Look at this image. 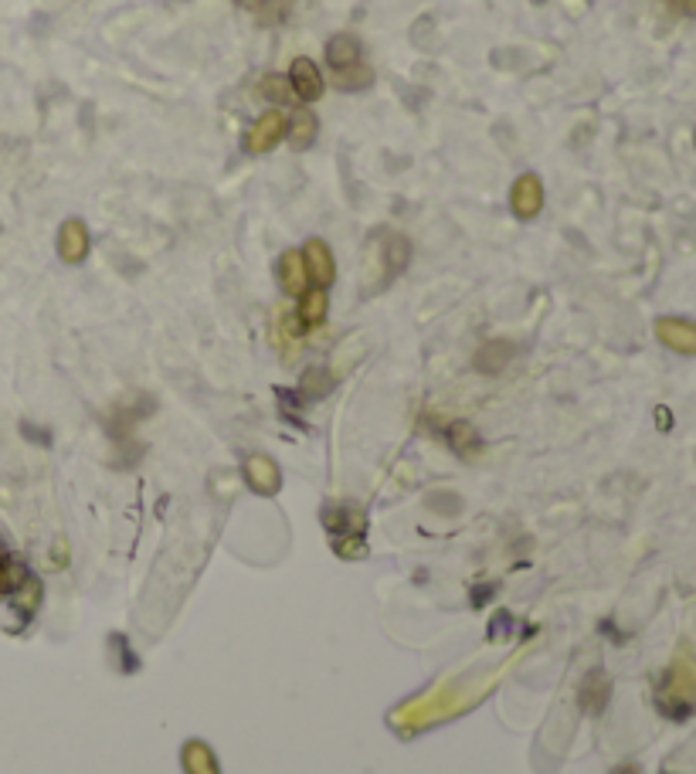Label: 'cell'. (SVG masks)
<instances>
[{"label":"cell","instance_id":"cell-1","mask_svg":"<svg viewBox=\"0 0 696 774\" xmlns=\"http://www.w3.org/2000/svg\"><path fill=\"white\" fill-rule=\"evenodd\" d=\"M282 140H286V116H282L279 109H269V113H262L252 123V129L245 133V150L255 153V157H262V153L276 150Z\"/></svg>","mask_w":696,"mask_h":774},{"label":"cell","instance_id":"cell-2","mask_svg":"<svg viewBox=\"0 0 696 774\" xmlns=\"http://www.w3.org/2000/svg\"><path fill=\"white\" fill-rule=\"evenodd\" d=\"M510 211L520 221H534L544 211V180L537 174H520L510 187Z\"/></svg>","mask_w":696,"mask_h":774},{"label":"cell","instance_id":"cell-3","mask_svg":"<svg viewBox=\"0 0 696 774\" xmlns=\"http://www.w3.org/2000/svg\"><path fill=\"white\" fill-rule=\"evenodd\" d=\"M58 258L65 265H82L89 258V248H92V235L85 228L82 218H65L62 228H58Z\"/></svg>","mask_w":696,"mask_h":774},{"label":"cell","instance_id":"cell-4","mask_svg":"<svg viewBox=\"0 0 696 774\" xmlns=\"http://www.w3.org/2000/svg\"><path fill=\"white\" fill-rule=\"evenodd\" d=\"M289 85H292V96H299L303 102H316L326 89V75L320 72V65L313 58L299 55L289 65Z\"/></svg>","mask_w":696,"mask_h":774},{"label":"cell","instance_id":"cell-5","mask_svg":"<svg viewBox=\"0 0 696 774\" xmlns=\"http://www.w3.org/2000/svg\"><path fill=\"white\" fill-rule=\"evenodd\" d=\"M245 483L252 486V493H259V496H276L282 489V469L276 466L272 455L252 452L245 459Z\"/></svg>","mask_w":696,"mask_h":774},{"label":"cell","instance_id":"cell-6","mask_svg":"<svg viewBox=\"0 0 696 774\" xmlns=\"http://www.w3.org/2000/svg\"><path fill=\"white\" fill-rule=\"evenodd\" d=\"M656 337L663 347L676 350V354L696 357V323L683 320V316H663V320H656Z\"/></svg>","mask_w":696,"mask_h":774},{"label":"cell","instance_id":"cell-7","mask_svg":"<svg viewBox=\"0 0 696 774\" xmlns=\"http://www.w3.org/2000/svg\"><path fill=\"white\" fill-rule=\"evenodd\" d=\"M306 269H309V282H316V289H330L337 282V258H333L330 245L323 238H309L303 248Z\"/></svg>","mask_w":696,"mask_h":774},{"label":"cell","instance_id":"cell-8","mask_svg":"<svg viewBox=\"0 0 696 774\" xmlns=\"http://www.w3.org/2000/svg\"><path fill=\"white\" fill-rule=\"evenodd\" d=\"M276 275H279V286H282L286 296H303V292L309 289L306 258H303V252H296V248H286V252L279 255Z\"/></svg>","mask_w":696,"mask_h":774},{"label":"cell","instance_id":"cell-9","mask_svg":"<svg viewBox=\"0 0 696 774\" xmlns=\"http://www.w3.org/2000/svg\"><path fill=\"white\" fill-rule=\"evenodd\" d=\"M316 136H320V119H316V113L309 106H299L296 113H292V119H286V140L296 153L309 150V146L316 143Z\"/></svg>","mask_w":696,"mask_h":774},{"label":"cell","instance_id":"cell-10","mask_svg":"<svg viewBox=\"0 0 696 774\" xmlns=\"http://www.w3.org/2000/svg\"><path fill=\"white\" fill-rule=\"evenodd\" d=\"M360 58H364V48H360V41L354 38V34L337 31L330 41H326V65H330L333 72H343V68L360 65Z\"/></svg>","mask_w":696,"mask_h":774},{"label":"cell","instance_id":"cell-11","mask_svg":"<svg viewBox=\"0 0 696 774\" xmlns=\"http://www.w3.org/2000/svg\"><path fill=\"white\" fill-rule=\"evenodd\" d=\"M510 360H513V343L496 337V340H486L483 347L476 350V360H472V364H476L479 374L496 377V374H503V367L510 364Z\"/></svg>","mask_w":696,"mask_h":774},{"label":"cell","instance_id":"cell-12","mask_svg":"<svg viewBox=\"0 0 696 774\" xmlns=\"http://www.w3.org/2000/svg\"><path fill=\"white\" fill-rule=\"evenodd\" d=\"M180 768H184V774H221L218 754L204 741H187L180 747Z\"/></svg>","mask_w":696,"mask_h":774},{"label":"cell","instance_id":"cell-13","mask_svg":"<svg viewBox=\"0 0 696 774\" xmlns=\"http://www.w3.org/2000/svg\"><path fill=\"white\" fill-rule=\"evenodd\" d=\"M445 442H449L452 452L466 462H472L479 452H483V438H479L476 425H469V421H452V425L445 428Z\"/></svg>","mask_w":696,"mask_h":774},{"label":"cell","instance_id":"cell-14","mask_svg":"<svg viewBox=\"0 0 696 774\" xmlns=\"http://www.w3.org/2000/svg\"><path fill=\"white\" fill-rule=\"evenodd\" d=\"M323 527L340 537V533H354L360 537L364 533V513L354 510V506H326L323 510Z\"/></svg>","mask_w":696,"mask_h":774},{"label":"cell","instance_id":"cell-15","mask_svg":"<svg viewBox=\"0 0 696 774\" xmlns=\"http://www.w3.org/2000/svg\"><path fill=\"white\" fill-rule=\"evenodd\" d=\"M326 313H330V296H326V289H306L303 296H299V309L296 316L303 320L306 330H313V326H320L326 320Z\"/></svg>","mask_w":696,"mask_h":774},{"label":"cell","instance_id":"cell-16","mask_svg":"<svg viewBox=\"0 0 696 774\" xmlns=\"http://www.w3.org/2000/svg\"><path fill=\"white\" fill-rule=\"evenodd\" d=\"M381 255H384V269H388V279L401 275L411 262V242L405 235H388V242H381Z\"/></svg>","mask_w":696,"mask_h":774},{"label":"cell","instance_id":"cell-17","mask_svg":"<svg viewBox=\"0 0 696 774\" xmlns=\"http://www.w3.org/2000/svg\"><path fill=\"white\" fill-rule=\"evenodd\" d=\"M333 384H337V377H333L326 367H309V371L303 374V381H299V398L303 401H320L326 398V394L333 391Z\"/></svg>","mask_w":696,"mask_h":774},{"label":"cell","instance_id":"cell-18","mask_svg":"<svg viewBox=\"0 0 696 774\" xmlns=\"http://www.w3.org/2000/svg\"><path fill=\"white\" fill-rule=\"evenodd\" d=\"M255 89H259V96L265 102H272V106H286V102L292 99L289 75H279V72H265Z\"/></svg>","mask_w":696,"mask_h":774},{"label":"cell","instance_id":"cell-19","mask_svg":"<svg viewBox=\"0 0 696 774\" xmlns=\"http://www.w3.org/2000/svg\"><path fill=\"white\" fill-rule=\"evenodd\" d=\"M333 85L340 92H367L374 85V68L371 65H354V68H343V72L333 75Z\"/></svg>","mask_w":696,"mask_h":774},{"label":"cell","instance_id":"cell-20","mask_svg":"<svg viewBox=\"0 0 696 774\" xmlns=\"http://www.w3.org/2000/svg\"><path fill=\"white\" fill-rule=\"evenodd\" d=\"M28 578V571H24V564H17L11 554H7L4 547H0V598L7 595V591H17L21 588V581Z\"/></svg>","mask_w":696,"mask_h":774},{"label":"cell","instance_id":"cell-21","mask_svg":"<svg viewBox=\"0 0 696 774\" xmlns=\"http://www.w3.org/2000/svg\"><path fill=\"white\" fill-rule=\"evenodd\" d=\"M428 506L438 510V513H445V516H452V513H459L462 500L455 493H432V496H428Z\"/></svg>","mask_w":696,"mask_h":774},{"label":"cell","instance_id":"cell-22","mask_svg":"<svg viewBox=\"0 0 696 774\" xmlns=\"http://www.w3.org/2000/svg\"><path fill=\"white\" fill-rule=\"evenodd\" d=\"M21 435L31 438V442H38V445H51V432H45V428H34L31 421H21Z\"/></svg>","mask_w":696,"mask_h":774},{"label":"cell","instance_id":"cell-23","mask_svg":"<svg viewBox=\"0 0 696 774\" xmlns=\"http://www.w3.org/2000/svg\"><path fill=\"white\" fill-rule=\"evenodd\" d=\"M608 774H642L639 764H618V768H612Z\"/></svg>","mask_w":696,"mask_h":774},{"label":"cell","instance_id":"cell-24","mask_svg":"<svg viewBox=\"0 0 696 774\" xmlns=\"http://www.w3.org/2000/svg\"><path fill=\"white\" fill-rule=\"evenodd\" d=\"M238 7H245V11H259V7L265 4V0H235Z\"/></svg>","mask_w":696,"mask_h":774},{"label":"cell","instance_id":"cell-25","mask_svg":"<svg viewBox=\"0 0 696 774\" xmlns=\"http://www.w3.org/2000/svg\"><path fill=\"white\" fill-rule=\"evenodd\" d=\"M534 4H544V0H534Z\"/></svg>","mask_w":696,"mask_h":774},{"label":"cell","instance_id":"cell-26","mask_svg":"<svg viewBox=\"0 0 696 774\" xmlns=\"http://www.w3.org/2000/svg\"><path fill=\"white\" fill-rule=\"evenodd\" d=\"M693 140H696V136H693Z\"/></svg>","mask_w":696,"mask_h":774}]
</instances>
